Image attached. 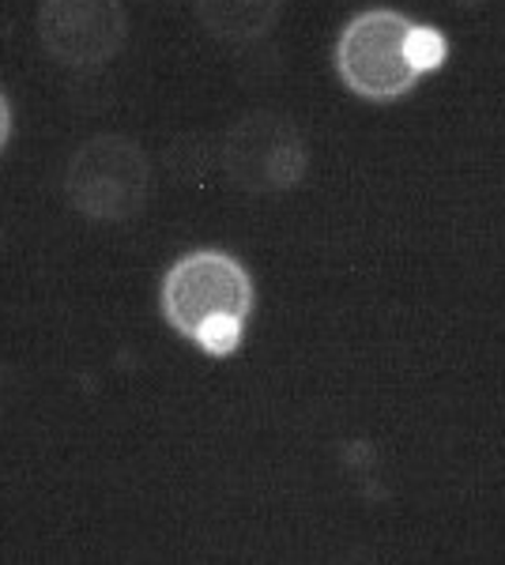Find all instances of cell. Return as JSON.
Returning a JSON list of instances; mask_svg holds the SVG:
<instances>
[{
    "label": "cell",
    "mask_w": 505,
    "mask_h": 565,
    "mask_svg": "<svg viewBox=\"0 0 505 565\" xmlns=\"http://www.w3.org/2000/svg\"><path fill=\"white\" fill-rule=\"evenodd\" d=\"M219 162L234 189L253 196L291 193L302 185L309 167V151L298 125L272 109L238 117L219 143Z\"/></svg>",
    "instance_id": "277c9868"
},
{
    "label": "cell",
    "mask_w": 505,
    "mask_h": 565,
    "mask_svg": "<svg viewBox=\"0 0 505 565\" xmlns=\"http://www.w3.org/2000/svg\"><path fill=\"white\" fill-rule=\"evenodd\" d=\"M411 15L397 8H362L344 23L333 50L339 84L362 103H400L419 87V68L411 65Z\"/></svg>",
    "instance_id": "6da1fadb"
},
{
    "label": "cell",
    "mask_w": 505,
    "mask_h": 565,
    "mask_svg": "<svg viewBox=\"0 0 505 565\" xmlns=\"http://www.w3.org/2000/svg\"><path fill=\"white\" fill-rule=\"evenodd\" d=\"M245 324L250 321H238V317H211V321L197 328L192 343H197L208 359H231L245 340Z\"/></svg>",
    "instance_id": "52a82bcc"
},
{
    "label": "cell",
    "mask_w": 505,
    "mask_h": 565,
    "mask_svg": "<svg viewBox=\"0 0 505 565\" xmlns=\"http://www.w3.org/2000/svg\"><path fill=\"white\" fill-rule=\"evenodd\" d=\"M12 129H15V121H12V103H8V95L0 90V154H4L8 140H12Z\"/></svg>",
    "instance_id": "9c48e42d"
},
{
    "label": "cell",
    "mask_w": 505,
    "mask_h": 565,
    "mask_svg": "<svg viewBox=\"0 0 505 565\" xmlns=\"http://www.w3.org/2000/svg\"><path fill=\"white\" fill-rule=\"evenodd\" d=\"M408 50H411V65L419 68V76H430V72L445 68L449 61V42L438 26H427V23H415L411 26V39H408Z\"/></svg>",
    "instance_id": "ba28073f"
},
{
    "label": "cell",
    "mask_w": 505,
    "mask_h": 565,
    "mask_svg": "<svg viewBox=\"0 0 505 565\" xmlns=\"http://www.w3.org/2000/svg\"><path fill=\"white\" fill-rule=\"evenodd\" d=\"M151 193V162L136 140L103 132L80 143L64 170V200L91 223H128Z\"/></svg>",
    "instance_id": "3957f363"
},
{
    "label": "cell",
    "mask_w": 505,
    "mask_h": 565,
    "mask_svg": "<svg viewBox=\"0 0 505 565\" xmlns=\"http://www.w3.org/2000/svg\"><path fill=\"white\" fill-rule=\"evenodd\" d=\"M39 42L64 68H103L128 42L125 0H39Z\"/></svg>",
    "instance_id": "5b68a950"
},
{
    "label": "cell",
    "mask_w": 505,
    "mask_h": 565,
    "mask_svg": "<svg viewBox=\"0 0 505 565\" xmlns=\"http://www.w3.org/2000/svg\"><path fill=\"white\" fill-rule=\"evenodd\" d=\"M256 306V282L234 253L227 249H189L162 271L159 313L181 340H192L197 328L211 317L250 321Z\"/></svg>",
    "instance_id": "7a4b0ae2"
},
{
    "label": "cell",
    "mask_w": 505,
    "mask_h": 565,
    "mask_svg": "<svg viewBox=\"0 0 505 565\" xmlns=\"http://www.w3.org/2000/svg\"><path fill=\"white\" fill-rule=\"evenodd\" d=\"M192 15L215 42L250 45L275 31L283 0H192Z\"/></svg>",
    "instance_id": "8992f818"
}]
</instances>
